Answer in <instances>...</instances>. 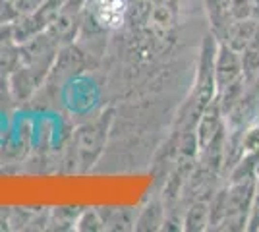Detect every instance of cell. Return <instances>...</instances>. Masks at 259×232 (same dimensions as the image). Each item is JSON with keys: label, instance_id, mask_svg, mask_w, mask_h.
<instances>
[{"label": "cell", "instance_id": "cell-11", "mask_svg": "<svg viewBox=\"0 0 259 232\" xmlns=\"http://www.w3.org/2000/svg\"><path fill=\"white\" fill-rule=\"evenodd\" d=\"M249 6H251V18L259 22V0H249Z\"/></svg>", "mask_w": 259, "mask_h": 232}, {"label": "cell", "instance_id": "cell-9", "mask_svg": "<svg viewBox=\"0 0 259 232\" xmlns=\"http://www.w3.org/2000/svg\"><path fill=\"white\" fill-rule=\"evenodd\" d=\"M248 224L249 230H259V176L255 180V196H253V203H251V209H249Z\"/></svg>", "mask_w": 259, "mask_h": 232}, {"label": "cell", "instance_id": "cell-1", "mask_svg": "<svg viewBox=\"0 0 259 232\" xmlns=\"http://www.w3.org/2000/svg\"><path fill=\"white\" fill-rule=\"evenodd\" d=\"M244 77L242 74V56L234 49H230L227 43H223L217 49L215 56V83L219 89L234 83L236 79Z\"/></svg>", "mask_w": 259, "mask_h": 232}, {"label": "cell", "instance_id": "cell-3", "mask_svg": "<svg viewBox=\"0 0 259 232\" xmlns=\"http://www.w3.org/2000/svg\"><path fill=\"white\" fill-rule=\"evenodd\" d=\"M221 114H223V109L217 99H213V103H209L201 112V120H199V128H197V145L201 149H205L207 144L221 130Z\"/></svg>", "mask_w": 259, "mask_h": 232}, {"label": "cell", "instance_id": "cell-7", "mask_svg": "<svg viewBox=\"0 0 259 232\" xmlns=\"http://www.w3.org/2000/svg\"><path fill=\"white\" fill-rule=\"evenodd\" d=\"M207 217H209V209L205 207V203H197L188 213L186 228L188 230H201L207 224Z\"/></svg>", "mask_w": 259, "mask_h": 232}, {"label": "cell", "instance_id": "cell-10", "mask_svg": "<svg viewBox=\"0 0 259 232\" xmlns=\"http://www.w3.org/2000/svg\"><path fill=\"white\" fill-rule=\"evenodd\" d=\"M248 49L259 51V23H257V27H255V31H253V37H251V41H249Z\"/></svg>", "mask_w": 259, "mask_h": 232}, {"label": "cell", "instance_id": "cell-5", "mask_svg": "<svg viewBox=\"0 0 259 232\" xmlns=\"http://www.w3.org/2000/svg\"><path fill=\"white\" fill-rule=\"evenodd\" d=\"M205 4L211 27H213L217 37L223 41L228 31V27L234 22V18L230 14V0H205Z\"/></svg>", "mask_w": 259, "mask_h": 232}, {"label": "cell", "instance_id": "cell-4", "mask_svg": "<svg viewBox=\"0 0 259 232\" xmlns=\"http://www.w3.org/2000/svg\"><path fill=\"white\" fill-rule=\"evenodd\" d=\"M257 20L248 18V20H234L232 25L228 27L227 35L223 39V43H227L230 49H234L236 53H242L248 49L249 41L253 37V31L257 27Z\"/></svg>", "mask_w": 259, "mask_h": 232}, {"label": "cell", "instance_id": "cell-8", "mask_svg": "<svg viewBox=\"0 0 259 232\" xmlns=\"http://www.w3.org/2000/svg\"><path fill=\"white\" fill-rule=\"evenodd\" d=\"M230 14L234 20H248L251 18L249 0H230Z\"/></svg>", "mask_w": 259, "mask_h": 232}, {"label": "cell", "instance_id": "cell-2", "mask_svg": "<svg viewBox=\"0 0 259 232\" xmlns=\"http://www.w3.org/2000/svg\"><path fill=\"white\" fill-rule=\"evenodd\" d=\"M93 16L97 23L108 29H116L124 23L126 16V0H95Z\"/></svg>", "mask_w": 259, "mask_h": 232}, {"label": "cell", "instance_id": "cell-6", "mask_svg": "<svg viewBox=\"0 0 259 232\" xmlns=\"http://www.w3.org/2000/svg\"><path fill=\"white\" fill-rule=\"evenodd\" d=\"M242 56V74L246 81H253L259 76V51L246 49L240 53Z\"/></svg>", "mask_w": 259, "mask_h": 232}]
</instances>
